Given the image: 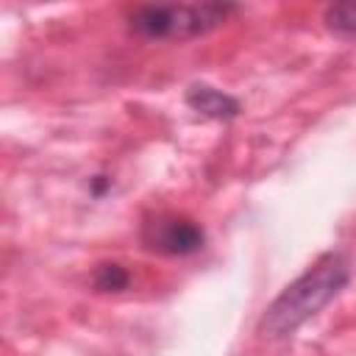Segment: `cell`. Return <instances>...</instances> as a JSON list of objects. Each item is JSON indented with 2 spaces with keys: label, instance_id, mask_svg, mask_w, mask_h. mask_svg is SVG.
<instances>
[{
  "label": "cell",
  "instance_id": "cell-6",
  "mask_svg": "<svg viewBox=\"0 0 356 356\" xmlns=\"http://www.w3.org/2000/svg\"><path fill=\"white\" fill-rule=\"evenodd\" d=\"M92 284L97 292H122L131 284V273L117 261H106V264H97Z\"/></svg>",
  "mask_w": 356,
  "mask_h": 356
},
{
  "label": "cell",
  "instance_id": "cell-1",
  "mask_svg": "<svg viewBox=\"0 0 356 356\" xmlns=\"http://www.w3.org/2000/svg\"><path fill=\"white\" fill-rule=\"evenodd\" d=\"M350 281V259L342 250L323 253L303 275H298L264 312L261 334L284 339L295 334L309 317L325 309Z\"/></svg>",
  "mask_w": 356,
  "mask_h": 356
},
{
  "label": "cell",
  "instance_id": "cell-4",
  "mask_svg": "<svg viewBox=\"0 0 356 356\" xmlns=\"http://www.w3.org/2000/svg\"><path fill=\"white\" fill-rule=\"evenodd\" d=\"M184 100H186V106L192 111H197V114H203L209 120H234L242 111V103L234 95H228L222 89H214L209 83H192L186 89Z\"/></svg>",
  "mask_w": 356,
  "mask_h": 356
},
{
  "label": "cell",
  "instance_id": "cell-5",
  "mask_svg": "<svg viewBox=\"0 0 356 356\" xmlns=\"http://www.w3.org/2000/svg\"><path fill=\"white\" fill-rule=\"evenodd\" d=\"M323 22L331 33L345 36V39H356V3H334L325 8Z\"/></svg>",
  "mask_w": 356,
  "mask_h": 356
},
{
  "label": "cell",
  "instance_id": "cell-2",
  "mask_svg": "<svg viewBox=\"0 0 356 356\" xmlns=\"http://www.w3.org/2000/svg\"><path fill=\"white\" fill-rule=\"evenodd\" d=\"M231 14H236L234 3L136 6L128 14V25L145 39H195L220 28Z\"/></svg>",
  "mask_w": 356,
  "mask_h": 356
},
{
  "label": "cell",
  "instance_id": "cell-3",
  "mask_svg": "<svg viewBox=\"0 0 356 356\" xmlns=\"http://www.w3.org/2000/svg\"><path fill=\"white\" fill-rule=\"evenodd\" d=\"M139 242L145 250L159 253V256H192L203 248L206 234L186 214L156 211L142 220Z\"/></svg>",
  "mask_w": 356,
  "mask_h": 356
}]
</instances>
